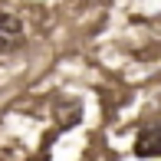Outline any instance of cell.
I'll return each instance as SVG.
<instances>
[{"mask_svg":"<svg viewBox=\"0 0 161 161\" xmlns=\"http://www.w3.org/2000/svg\"><path fill=\"white\" fill-rule=\"evenodd\" d=\"M131 151H135V158H145V161L161 158V122H151L138 131L131 142Z\"/></svg>","mask_w":161,"mask_h":161,"instance_id":"7a4b0ae2","label":"cell"},{"mask_svg":"<svg viewBox=\"0 0 161 161\" xmlns=\"http://www.w3.org/2000/svg\"><path fill=\"white\" fill-rule=\"evenodd\" d=\"M23 43H26L23 20L10 10H0V56H10L17 49H23Z\"/></svg>","mask_w":161,"mask_h":161,"instance_id":"6da1fadb","label":"cell"}]
</instances>
